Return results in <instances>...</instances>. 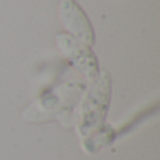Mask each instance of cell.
<instances>
[{
    "mask_svg": "<svg viewBox=\"0 0 160 160\" xmlns=\"http://www.w3.org/2000/svg\"><path fill=\"white\" fill-rule=\"evenodd\" d=\"M59 17L75 39L88 47L94 44V28L76 0H59Z\"/></svg>",
    "mask_w": 160,
    "mask_h": 160,
    "instance_id": "obj_1",
    "label": "cell"
},
{
    "mask_svg": "<svg viewBox=\"0 0 160 160\" xmlns=\"http://www.w3.org/2000/svg\"><path fill=\"white\" fill-rule=\"evenodd\" d=\"M56 41H58V47L63 52V55L86 78L96 79L98 76V62L88 45L82 44L73 37L65 35V34L56 37Z\"/></svg>",
    "mask_w": 160,
    "mask_h": 160,
    "instance_id": "obj_2",
    "label": "cell"
}]
</instances>
